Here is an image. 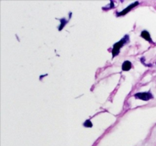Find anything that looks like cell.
Here are the masks:
<instances>
[{"label": "cell", "mask_w": 156, "mask_h": 146, "mask_svg": "<svg viewBox=\"0 0 156 146\" xmlns=\"http://www.w3.org/2000/svg\"><path fill=\"white\" fill-rule=\"evenodd\" d=\"M131 67H132L131 62H129V61H125V62H123V65H122V69H123V71H129L131 68Z\"/></svg>", "instance_id": "cell-4"}, {"label": "cell", "mask_w": 156, "mask_h": 146, "mask_svg": "<svg viewBox=\"0 0 156 146\" xmlns=\"http://www.w3.org/2000/svg\"><path fill=\"white\" fill-rule=\"evenodd\" d=\"M84 126H86V127H91L92 126V123L90 120H87L85 123H84Z\"/></svg>", "instance_id": "cell-6"}, {"label": "cell", "mask_w": 156, "mask_h": 146, "mask_svg": "<svg viewBox=\"0 0 156 146\" xmlns=\"http://www.w3.org/2000/svg\"><path fill=\"white\" fill-rule=\"evenodd\" d=\"M136 98L141 99L143 100H149L150 99L153 98V95L150 92H143V93H138L135 94Z\"/></svg>", "instance_id": "cell-2"}, {"label": "cell", "mask_w": 156, "mask_h": 146, "mask_svg": "<svg viewBox=\"0 0 156 146\" xmlns=\"http://www.w3.org/2000/svg\"><path fill=\"white\" fill-rule=\"evenodd\" d=\"M138 4H139L138 2H135V3H133L132 5H130L129 6H128L126 9H125L123 11V12H121L120 13H118V15H126V14L127 13V12H129V11H130L131 9H133V8L135 7V6L136 5H138Z\"/></svg>", "instance_id": "cell-3"}, {"label": "cell", "mask_w": 156, "mask_h": 146, "mask_svg": "<svg viewBox=\"0 0 156 146\" xmlns=\"http://www.w3.org/2000/svg\"><path fill=\"white\" fill-rule=\"evenodd\" d=\"M141 36H142V37H143V38H144L145 40H146L149 41V42H152V39H151L150 34H149V32L146 31V30H143V31L142 32Z\"/></svg>", "instance_id": "cell-5"}, {"label": "cell", "mask_w": 156, "mask_h": 146, "mask_svg": "<svg viewBox=\"0 0 156 146\" xmlns=\"http://www.w3.org/2000/svg\"><path fill=\"white\" fill-rule=\"evenodd\" d=\"M128 36H126L123 40H121L119 41L118 43H116L114 44V48H113V51H112L113 57H114L115 56H117V54H118L119 52H120V47H123V44H124L126 42H127V39L129 40V37H128Z\"/></svg>", "instance_id": "cell-1"}]
</instances>
